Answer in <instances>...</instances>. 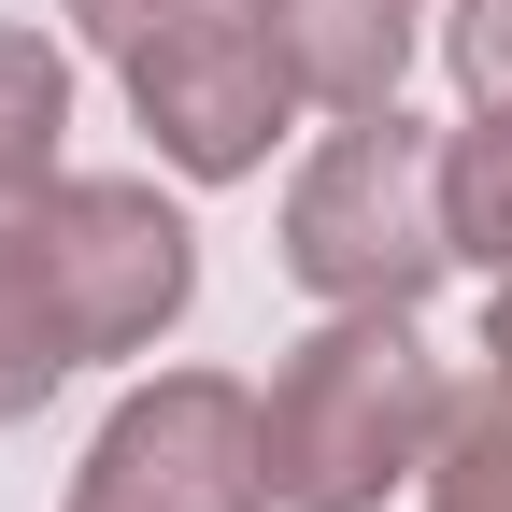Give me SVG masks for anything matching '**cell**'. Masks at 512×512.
<instances>
[{
  "mask_svg": "<svg viewBox=\"0 0 512 512\" xmlns=\"http://www.w3.org/2000/svg\"><path fill=\"white\" fill-rule=\"evenodd\" d=\"M200 299V228L143 171H57L0 200V427H29L72 370L143 356Z\"/></svg>",
  "mask_w": 512,
  "mask_h": 512,
  "instance_id": "1",
  "label": "cell"
},
{
  "mask_svg": "<svg viewBox=\"0 0 512 512\" xmlns=\"http://www.w3.org/2000/svg\"><path fill=\"white\" fill-rule=\"evenodd\" d=\"M441 427H456V384L413 342V313H328L256 384L271 512H384L399 484H427Z\"/></svg>",
  "mask_w": 512,
  "mask_h": 512,
  "instance_id": "2",
  "label": "cell"
},
{
  "mask_svg": "<svg viewBox=\"0 0 512 512\" xmlns=\"http://www.w3.org/2000/svg\"><path fill=\"white\" fill-rule=\"evenodd\" d=\"M86 57H114L143 143L185 185H242L271 171V143L299 128V43H285V0H72Z\"/></svg>",
  "mask_w": 512,
  "mask_h": 512,
  "instance_id": "3",
  "label": "cell"
},
{
  "mask_svg": "<svg viewBox=\"0 0 512 512\" xmlns=\"http://www.w3.org/2000/svg\"><path fill=\"white\" fill-rule=\"evenodd\" d=\"M456 271V228H441V128L370 100L285 185V285L328 313H427V285Z\"/></svg>",
  "mask_w": 512,
  "mask_h": 512,
  "instance_id": "4",
  "label": "cell"
},
{
  "mask_svg": "<svg viewBox=\"0 0 512 512\" xmlns=\"http://www.w3.org/2000/svg\"><path fill=\"white\" fill-rule=\"evenodd\" d=\"M72 512H271V456H256V384L228 370H157L100 413Z\"/></svg>",
  "mask_w": 512,
  "mask_h": 512,
  "instance_id": "5",
  "label": "cell"
},
{
  "mask_svg": "<svg viewBox=\"0 0 512 512\" xmlns=\"http://www.w3.org/2000/svg\"><path fill=\"white\" fill-rule=\"evenodd\" d=\"M285 43H299L313 114H370V100H399L413 43H427V0H285Z\"/></svg>",
  "mask_w": 512,
  "mask_h": 512,
  "instance_id": "6",
  "label": "cell"
},
{
  "mask_svg": "<svg viewBox=\"0 0 512 512\" xmlns=\"http://www.w3.org/2000/svg\"><path fill=\"white\" fill-rule=\"evenodd\" d=\"M441 228H456V271L512 285V114L441 128Z\"/></svg>",
  "mask_w": 512,
  "mask_h": 512,
  "instance_id": "7",
  "label": "cell"
},
{
  "mask_svg": "<svg viewBox=\"0 0 512 512\" xmlns=\"http://www.w3.org/2000/svg\"><path fill=\"white\" fill-rule=\"evenodd\" d=\"M57 143H72V57L43 29H0V200L57 185Z\"/></svg>",
  "mask_w": 512,
  "mask_h": 512,
  "instance_id": "8",
  "label": "cell"
},
{
  "mask_svg": "<svg viewBox=\"0 0 512 512\" xmlns=\"http://www.w3.org/2000/svg\"><path fill=\"white\" fill-rule=\"evenodd\" d=\"M427 512H512V399L498 384L456 399V427H441V456H427Z\"/></svg>",
  "mask_w": 512,
  "mask_h": 512,
  "instance_id": "9",
  "label": "cell"
},
{
  "mask_svg": "<svg viewBox=\"0 0 512 512\" xmlns=\"http://www.w3.org/2000/svg\"><path fill=\"white\" fill-rule=\"evenodd\" d=\"M441 57H456L470 114H512V0H456L441 15Z\"/></svg>",
  "mask_w": 512,
  "mask_h": 512,
  "instance_id": "10",
  "label": "cell"
},
{
  "mask_svg": "<svg viewBox=\"0 0 512 512\" xmlns=\"http://www.w3.org/2000/svg\"><path fill=\"white\" fill-rule=\"evenodd\" d=\"M470 356H484L470 384H498V399H512V285H484V342H470Z\"/></svg>",
  "mask_w": 512,
  "mask_h": 512,
  "instance_id": "11",
  "label": "cell"
}]
</instances>
